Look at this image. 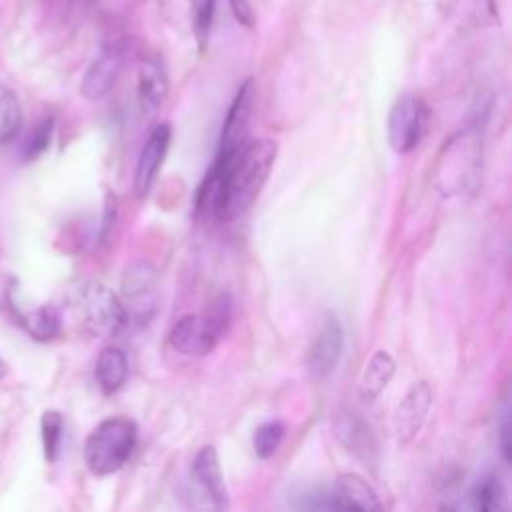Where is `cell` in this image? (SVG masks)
I'll return each mask as SVG.
<instances>
[{
	"mask_svg": "<svg viewBox=\"0 0 512 512\" xmlns=\"http://www.w3.org/2000/svg\"><path fill=\"white\" fill-rule=\"evenodd\" d=\"M498 446H500L502 460L508 464V462H510V452H512V442H510V410H508V406H504V410H502V414H500V422H498Z\"/></svg>",
	"mask_w": 512,
	"mask_h": 512,
	"instance_id": "484cf974",
	"label": "cell"
},
{
	"mask_svg": "<svg viewBox=\"0 0 512 512\" xmlns=\"http://www.w3.org/2000/svg\"><path fill=\"white\" fill-rule=\"evenodd\" d=\"M22 128L20 100L8 86L0 84V144H6L18 136Z\"/></svg>",
	"mask_w": 512,
	"mask_h": 512,
	"instance_id": "44dd1931",
	"label": "cell"
},
{
	"mask_svg": "<svg viewBox=\"0 0 512 512\" xmlns=\"http://www.w3.org/2000/svg\"><path fill=\"white\" fill-rule=\"evenodd\" d=\"M20 320H22L24 330L34 340H40V342H48V340L56 338L60 332V312L50 304L38 306L30 312L22 314Z\"/></svg>",
	"mask_w": 512,
	"mask_h": 512,
	"instance_id": "ffe728a7",
	"label": "cell"
},
{
	"mask_svg": "<svg viewBox=\"0 0 512 512\" xmlns=\"http://www.w3.org/2000/svg\"><path fill=\"white\" fill-rule=\"evenodd\" d=\"M344 352V328L334 312H326L308 348L306 366L316 378L330 376Z\"/></svg>",
	"mask_w": 512,
	"mask_h": 512,
	"instance_id": "9c48e42d",
	"label": "cell"
},
{
	"mask_svg": "<svg viewBox=\"0 0 512 512\" xmlns=\"http://www.w3.org/2000/svg\"><path fill=\"white\" fill-rule=\"evenodd\" d=\"M52 134H54V118L52 116H46L40 122H36V126L30 130V134L24 142V148H22L24 158H28V160L38 158L50 146Z\"/></svg>",
	"mask_w": 512,
	"mask_h": 512,
	"instance_id": "d4e9b609",
	"label": "cell"
},
{
	"mask_svg": "<svg viewBox=\"0 0 512 512\" xmlns=\"http://www.w3.org/2000/svg\"><path fill=\"white\" fill-rule=\"evenodd\" d=\"M158 274L146 260L132 262L122 276V294L130 302L140 318H148L156 308Z\"/></svg>",
	"mask_w": 512,
	"mask_h": 512,
	"instance_id": "5bb4252c",
	"label": "cell"
},
{
	"mask_svg": "<svg viewBox=\"0 0 512 512\" xmlns=\"http://www.w3.org/2000/svg\"><path fill=\"white\" fill-rule=\"evenodd\" d=\"M138 444V426L124 416H112L98 422L84 442V462L94 476L118 472L134 454Z\"/></svg>",
	"mask_w": 512,
	"mask_h": 512,
	"instance_id": "7a4b0ae2",
	"label": "cell"
},
{
	"mask_svg": "<svg viewBox=\"0 0 512 512\" xmlns=\"http://www.w3.org/2000/svg\"><path fill=\"white\" fill-rule=\"evenodd\" d=\"M62 434H64V418L56 410H46L40 418V438L44 448V458L48 462H56L60 456L62 446Z\"/></svg>",
	"mask_w": 512,
	"mask_h": 512,
	"instance_id": "7402d4cb",
	"label": "cell"
},
{
	"mask_svg": "<svg viewBox=\"0 0 512 512\" xmlns=\"http://www.w3.org/2000/svg\"><path fill=\"white\" fill-rule=\"evenodd\" d=\"M78 310L88 332L98 338L118 336L130 320L118 294L100 282H88L78 290Z\"/></svg>",
	"mask_w": 512,
	"mask_h": 512,
	"instance_id": "277c9868",
	"label": "cell"
},
{
	"mask_svg": "<svg viewBox=\"0 0 512 512\" xmlns=\"http://www.w3.org/2000/svg\"><path fill=\"white\" fill-rule=\"evenodd\" d=\"M190 6V26L192 34L196 38L198 50L202 52L208 44L210 32H212V22L216 14V0H188Z\"/></svg>",
	"mask_w": 512,
	"mask_h": 512,
	"instance_id": "603a6c76",
	"label": "cell"
},
{
	"mask_svg": "<svg viewBox=\"0 0 512 512\" xmlns=\"http://www.w3.org/2000/svg\"><path fill=\"white\" fill-rule=\"evenodd\" d=\"M284 436H286V424L284 422H280V420L262 422L252 434V448H254L256 456L262 458V460L274 456L276 450L280 448Z\"/></svg>",
	"mask_w": 512,
	"mask_h": 512,
	"instance_id": "cb8c5ba5",
	"label": "cell"
},
{
	"mask_svg": "<svg viewBox=\"0 0 512 512\" xmlns=\"http://www.w3.org/2000/svg\"><path fill=\"white\" fill-rule=\"evenodd\" d=\"M136 96L142 114L154 118L168 96V72L164 60L158 54L142 56L138 64Z\"/></svg>",
	"mask_w": 512,
	"mask_h": 512,
	"instance_id": "7c38bea8",
	"label": "cell"
},
{
	"mask_svg": "<svg viewBox=\"0 0 512 512\" xmlns=\"http://www.w3.org/2000/svg\"><path fill=\"white\" fill-rule=\"evenodd\" d=\"M328 506L332 510H382V502L376 490L366 478L354 472H344L336 476L334 488L328 494Z\"/></svg>",
	"mask_w": 512,
	"mask_h": 512,
	"instance_id": "9a60e30c",
	"label": "cell"
},
{
	"mask_svg": "<svg viewBox=\"0 0 512 512\" xmlns=\"http://www.w3.org/2000/svg\"><path fill=\"white\" fill-rule=\"evenodd\" d=\"M190 472H192V478L196 480V484L202 488V492L214 504V508L226 510L230 506V494H228V488L224 482L220 458L212 444L202 446L196 452Z\"/></svg>",
	"mask_w": 512,
	"mask_h": 512,
	"instance_id": "2e32d148",
	"label": "cell"
},
{
	"mask_svg": "<svg viewBox=\"0 0 512 512\" xmlns=\"http://www.w3.org/2000/svg\"><path fill=\"white\" fill-rule=\"evenodd\" d=\"M444 150L452 158H444L440 166H444L438 174V180L444 182L446 194H456L462 192L470 186L472 180L478 178V168H480V146L476 140V134L466 130L452 140H446Z\"/></svg>",
	"mask_w": 512,
	"mask_h": 512,
	"instance_id": "8992f818",
	"label": "cell"
},
{
	"mask_svg": "<svg viewBox=\"0 0 512 512\" xmlns=\"http://www.w3.org/2000/svg\"><path fill=\"white\" fill-rule=\"evenodd\" d=\"M470 506L478 512H498L506 508V486L494 474L482 476L470 488Z\"/></svg>",
	"mask_w": 512,
	"mask_h": 512,
	"instance_id": "d6986e66",
	"label": "cell"
},
{
	"mask_svg": "<svg viewBox=\"0 0 512 512\" xmlns=\"http://www.w3.org/2000/svg\"><path fill=\"white\" fill-rule=\"evenodd\" d=\"M334 436L364 464H372L376 460V436L370 424L356 410H342L336 414Z\"/></svg>",
	"mask_w": 512,
	"mask_h": 512,
	"instance_id": "4fadbf2b",
	"label": "cell"
},
{
	"mask_svg": "<svg viewBox=\"0 0 512 512\" xmlns=\"http://www.w3.org/2000/svg\"><path fill=\"white\" fill-rule=\"evenodd\" d=\"M228 2H230V10H232L234 18H236L242 26L252 28L256 16H254V10H252L250 2H248V0H228Z\"/></svg>",
	"mask_w": 512,
	"mask_h": 512,
	"instance_id": "4316f807",
	"label": "cell"
},
{
	"mask_svg": "<svg viewBox=\"0 0 512 512\" xmlns=\"http://www.w3.org/2000/svg\"><path fill=\"white\" fill-rule=\"evenodd\" d=\"M394 372H396V362L392 354L386 350H376L362 370L360 384H358L360 398L366 402H374L390 384Z\"/></svg>",
	"mask_w": 512,
	"mask_h": 512,
	"instance_id": "ac0fdd59",
	"label": "cell"
},
{
	"mask_svg": "<svg viewBox=\"0 0 512 512\" xmlns=\"http://www.w3.org/2000/svg\"><path fill=\"white\" fill-rule=\"evenodd\" d=\"M170 142H172V126L168 122L156 124L148 134L138 154L136 172H134V190L140 198H144L150 192L158 176V170L162 168V162L166 158V152L170 148Z\"/></svg>",
	"mask_w": 512,
	"mask_h": 512,
	"instance_id": "30bf717a",
	"label": "cell"
},
{
	"mask_svg": "<svg viewBox=\"0 0 512 512\" xmlns=\"http://www.w3.org/2000/svg\"><path fill=\"white\" fill-rule=\"evenodd\" d=\"M432 406V388L426 380L410 386L394 410V432L402 444L410 442L424 426Z\"/></svg>",
	"mask_w": 512,
	"mask_h": 512,
	"instance_id": "8fae6325",
	"label": "cell"
},
{
	"mask_svg": "<svg viewBox=\"0 0 512 512\" xmlns=\"http://www.w3.org/2000/svg\"><path fill=\"white\" fill-rule=\"evenodd\" d=\"M276 156V140L248 138L232 156L214 158L196 192V210L210 212L220 222L246 214L260 196Z\"/></svg>",
	"mask_w": 512,
	"mask_h": 512,
	"instance_id": "6da1fadb",
	"label": "cell"
},
{
	"mask_svg": "<svg viewBox=\"0 0 512 512\" xmlns=\"http://www.w3.org/2000/svg\"><path fill=\"white\" fill-rule=\"evenodd\" d=\"M130 54V46L126 40H114L100 48V52L88 64L82 82L80 94L86 100H100L104 98L118 82L126 58Z\"/></svg>",
	"mask_w": 512,
	"mask_h": 512,
	"instance_id": "52a82bcc",
	"label": "cell"
},
{
	"mask_svg": "<svg viewBox=\"0 0 512 512\" xmlns=\"http://www.w3.org/2000/svg\"><path fill=\"white\" fill-rule=\"evenodd\" d=\"M430 120V110L426 102L414 94H402L394 100L388 122L386 136L388 144L396 154L412 152L426 134Z\"/></svg>",
	"mask_w": 512,
	"mask_h": 512,
	"instance_id": "5b68a950",
	"label": "cell"
},
{
	"mask_svg": "<svg viewBox=\"0 0 512 512\" xmlns=\"http://www.w3.org/2000/svg\"><path fill=\"white\" fill-rule=\"evenodd\" d=\"M6 372H8V366L0 360V378H4V376H6Z\"/></svg>",
	"mask_w": 512,
	"mask_h": 512,
	"instance_id": "83f0119b",
	"label": "cell"
},
{
	"mask_svg": "<svg viewBox=\"0 0 512 512\" xmlns=\"http://www.w3.org/2000/svg\"><path fill=\"white\" fill-rule=\"evenodd\" d=\"M232 318V304L226 294L218 296L208 314L180 316L168 334L170 346L188 358H202L210 354L218 340L226 334Z\"/></svg>",
	"mask_w": 512,
	"mask_h": 512,
	"instance_id": "3957f363",
	"label": "cell"
},
{
	"mask_svg": "<svg viewBox=\"0 0 512 512\" xmlns=\"http://www.w3.org/2000/svg\"><path fill=\"white\" fill-rule=\"evenodd\" d=\"M96 384L102 394H116L128 380V356L118 346H106L94 366Z\"/></svg>",
	"mask_w": 512,
	"mask_h": 512,
	"instance_id": "e0dca14e",
	"label": "cell"
},
{
	"mask_svg": "<svg viewBox=\"0 0 512 512\" xmlns=\"http://www.w3.org/2000/svg\"><path fill=\"white\" fill-rule=\"evenodd\" d=\"M254 96H256V86L252 78H246L226 112V118L222 122V132L218 140V150L214 158H228L232 156L246 140H248V126L252 118V108H254Z\"/></svg>",
	"mask_w": 512,
	"mask_h": 512,
	"instance_id": "ba28073f",
	"label": "cell"
}]
</instances>
